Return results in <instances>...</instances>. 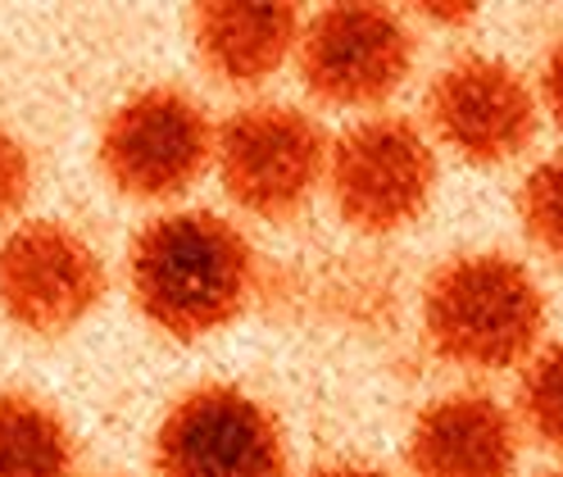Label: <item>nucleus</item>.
I'll return each mask as SVG.
<instances>
[{"instance_id":"obj_1","label":"nucleus","mask_w":563,"mask_h":477,"mask_svg":"<svg viewBox=\"0 0 563 477\" xmlns=\"http://www.w3.org/2000/svg\"><path fill=\"white\" fill-rule=\"evenodd\" d=\"M255 246L214 210H173L132 236L128 291L136 314L173 341H205L245 314Z\"/></svg>"},{"instance_id":"obj_2","label":"nucleus","mask_w":563,"mask_h":477,"mask_svg":"<svg viewBox=\"0 0 563 477\" xmlns=\"http://www.w3.org/2000/svg\"><path fill=\"white\" fill-rule=\"evenodd\" d=\"M422 332L437 359L454 368H518L541 351L545 336L541 282L500 251L454 255L422 287Z\"/></svg>"},{"instance_id":"obj_3","label":"nucleus","mask_w":563,"mask_h":477,"mask_svg":"<svg viewBox=\"0 0 563 477\" xmlns=\"http://www.w3.org/2000/svg\"><path fill=\"white\" fill-rule=\"evenodd\" d=\"M328 146L319 119L282 100H260L228 114L214 132V164L236 210L287 223L328 178Z\"/></svg>"},{"instance_id":"obj_4","label":"nucleus","mask_w":563,"mask_h":477,"mask_svg":"<svg viewBox=\"0 0 563 477\" xmlns=\"http://www.w3.org/2000/svg\"><path fill=\"white\" fill-rule=\"evenodd\" d=\"M214 123L191 91L146 87L104 119L96 159L128 200H178L214 164Z\"/></svg>"},{"instance_id":"obj_5","label":"nucleus","mask_w":563,"mask_h":477,"mask_svg":"<svg viewBox=\"0 0 563 477\" xmlns=\"http://www.w3.org/2000/svg\"><path fill=\"white\" fill-rule=\"evenodd\" d=\"M336 214L364 236H391L422 219L437 191V151L409 119L377 114L350 123L328 146Z\"/></svg>"},{"instance_id":"obj_6","label":"nucleus","mask_w":563,"mask_h":477,"mask_svg":"<svg viewBox=\"0 0 563 477\" xmlns=\"http://www.w3.org/2000/svg\"><path fill=\"white\" fill-rule=\"evenodd\" d=\"M151 464L155 477H287V432L251 391L205 382L173 400Z\"/></svg>"},{"instance_id":"obj_7","label":"nucleus","mask_w":563,"mask_h":477,"mask_svg":"<svg viewBox=\"0 0 563 477\" xmlns=\"http://www.w3.org/2000/svg\"><path fill=\"white\" fill-rule=\"evenodd\" d=\"M296 64L313 100L336 110H373L409 82L413 37L391 5L341 0L300 23Z\"/></svg>"},{"instance_id":"obj_8","label":"nucleus","mask_w":563,"mask_h":477,"mask_svg":"<svg viewBox=\"0 0 563 477\" xmlns=\"http://www.w3.org/2000/svg\"><path fill=\"white\" fill-rule=\"evenodd\" d=\"M110 268L82 232L32 219L0 236V314L19 332L64 336L100 310Z\"/></svg>"},{"instance_id":"obj_9","label":"nucleus","mask_w":563,"mask_h":477,"mask_svg":"<svg viewBox=\"0 0 563 477\" xmlns=\"http://www.w3.org/2000/svg\"><path fill=\"white\" fill-rule=\"evenodd\" d=\"M428 127L460 159L496 168L537 142L541 106L518 68L496 55H460L428 87Z\"/></svg>"},{"instance_id":"obj_10","label":"nucleus","mask_w":563,"mask_h":477,"mask_svg":"<svg viewBox=\"0 0 563 477\" xmlns=\"http://www.w3.org/2000/svg\"><path fill=\"white\" fill-rule=\"evenodd\" d=\"M413 477H514L518 423L486 391H450L418 409L405 441Z\"/></svg>"},{"instance_id":"obj_11","label":"nucleus","mask_w":563,"mask_h":477,"mask_svg":"<svg viewBox=\"0 0 563 477\" xmlns=\"http://www.w3.org/2000/svg\"><path fill=\"white\" fill-rule=\"evenodd\" d=\"M191 42L228 87H260L300 46V10L287 0H205L191 10Z\"/></svg>"},{"instance_id":"obj_12","label":"nucleus","mask_w":563,"mask_h":477,"mask_svg":"<svg viewBox=\"0 0 563 477\" xmlns=\"http://www.w3.org/2000/svg\"><path fill=\"white\" fill-rule=\"evenodd\" d=\"M78 446L59 409L32 391H0V477H74Z\"/></svg>"},{"instance_id":"obj_13","label":"nucleus","mask_w":563,"mask_h":477,"mask_svg":"<svg viewBox=\"0 0 563 477\" xmlns=\"http://www.w3.org/2000/svg\"><path fill=\"white\" fill-rule=\"evenodd\" d=\"M518 419L541 446L563 455V341L541 346L522 364L518 378Z\"/></svg>"},{"instance_id":"obj_14","label":"nucleus","mask_w":563,"mask_h":477,"mask_svg":"<svg viewBox=\"0 0 563 477\" xmlns=\"http://www.w3.org/2000/svg\"><path fill=\"white\" fill-rule=\"evenodd\" d=\"M518 219L527 236L563 264V155L541 159L518 191Z\"/></svg>"},{"instance_id":"obj_15","label":"nucleus","mask_w":563,"mask_h":477,"mask_svg":"<svg viewBox=\"0 0 563 477\" xmlns=\"http://www.w3.org/2000/svg\"><path fill=\"white\" fill-rule=\"evenodd\" d=\"M32 196V155L10 127H0V223L14 219Z\"/></svg>"},{"instance_id":"obj_16","label":"nucleus","mask_w":563,"mask_h":477,"mask_svg":"<svg viewBox=\"0 0 563 477\" xmlns=\"http://www.w3.org/2000/svg\"><path fill=\"white\" fill-rule=\"evenodd\" d=\"M537 106H545V114L563 127V37L550 46V55L541 64V100Z\"/></svg>"},{"instance_id":"obj_17","label":"nucleus","mask_w":563,"mask_h":477,"mask_svg":"<svg viewBox=\"0 0 563 477\" xmlns=\"http://www.w3.org/2000/svg\"><path fill=\"white\" fill-rule=\"evenodd\" d=\"M409 10L437 27H468L477 19V5H409Z\"/></svg>"},{"instance_id":"obj_18","label":"nucleus","mask_w":563,"mask_h":477,"mask_svg":"<svg viewBox=\"0 0 563 477\" xmlns=\"http://www.w3.org/2000/svg\"><path fill=\"white\" fill-rule=\"evenodd\" d=\"M305 477H391V473H386V468H373V464H360V459H332V464L309 468Z\"/></svg>"},{"instance_id":"obj_19","label":"nucleus","mask_w":563,"mask_h":477,"mask_svg":"<svg viewBox=\"0 0 563 477\" xmlns=\"http://www.w3.org/2000/svg\"><path fill=\"white\" fill-rule=\"evenodd\" d=\"M541 477H563V468H554V473H541Z\"/></svg>"}]
</instances>
